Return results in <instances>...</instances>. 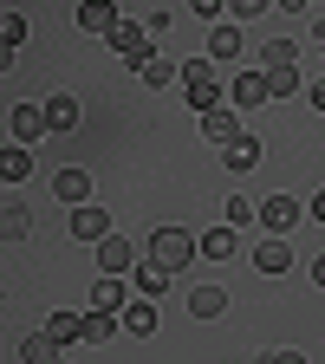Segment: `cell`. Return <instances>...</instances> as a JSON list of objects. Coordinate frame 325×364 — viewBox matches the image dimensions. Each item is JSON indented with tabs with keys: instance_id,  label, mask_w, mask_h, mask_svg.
Segmentation results:
<instances>
[{
	"instance_id": "6da1fadb",
	"label": "cell",
	"mask_w": 325,
	"mask_h": 364,
	"mask_svg": "<svg viewBox=\"0 0 325 364\" xmlns=\"http://www.w3.org/2000/svg\"><path fill=\"white\" fill-rule=\"evenodd\" d=\"M196 254H202V235H189V228H156V235H150V260L169 267V273L189 267Z\"/></svg>"
},
{
	"instance_id": "7a4b0ae2",
	"label": "cell",
	"mask_w": 325,
	"mask_h": 364,
	"mask_svg": "<svg viewBox=\"0 0 325 364\" xmlns=\"http://www.w3.org/2000/svg\"><path fill=\"white\" fill-rule=\"evenodd\" d=\"M182 91H189V105L208 117V111H221V65H208V59H189L182 65Z\"/></svg>"
},
{
	"instance_id": "3957f363",
	"label": "cell",
	"mask_w": 325,
	"mask_h": 364,
	"mask_svg": "<svg viewBox=\"0 0 325 364\" xmlns=\"http://www.w3.org/2000/svg\"><path fill=\"white\" fill-rule=\"evenodd\" d=\"M111 53L130 65V72H144L150 59H156V46H150V33H144V20H124L117 33H111Z\"/></svg>"
},
{
	"instance_id": "277c9868",
	"label": "cell",
	"mask_w": 325,
	"mask_h": 364,
	"mask_svg": "<svg viewBox=\"0 0 325 364\" xmlns=\"http://www.w3.org/2000/svg\"><path fill=\"white\" fill-rule=\"evenodd\" d=\"M299 215H306V202H293V196H267V202H260V228H267V235H280V241L293 235Z\"/></svg>"
},
{
	"instance_id": "5b68a950",
	"label": "cell",
	"mask_w": 325,
	"mask_h": 364,
	"mask_svg": "<svg viewBox=\"0 0 325 364\" xmlns=\"http://www.w3.org/2000/svg\"><path fill=\"white\" fill-rule=\"evenodd\" d=\"M98 267L111 273V280H124V273H137L144 260H137V247H130V235H111V241H98Z\"/></svg>"
},
{
	"instance_id": "8992f818",
	"label": "cell",
	"mask_w": 325,
	"mask_h": 364,
	"mask_svg": "<svg viewBox=\"0 0 325 364\" xmlns=\"http://www.w3.org/2000/svg\"><path fill=\"white\" fill-rule=\"evenodd\" d=\"M7 130H14V144L26 150L33 136H46V130H53V124H46V105H14V111H7Z\"/></svg>"
},
{
	"instance_id": "52a82bcc",
	"label": "cell",
	"mask_w": 325,
	"mask_h": 364,
	"mask_svg": "<svg viewBox=\"0 0 325 364\" xmlns=\"http://www.w3.org/2000/svg\"><path fill=\"white\" fill-rule=\"evenodd\" d=\"M202 136H208L215 150H235V144H241V117H235V105L208 111V117H202Z\"/></svg>"
},
{
	"instance_id": "ba28073f",
	"label": "cell",
	"mask_w": 325,
	"mask_h": 364,
	"mask_svg": "<svg viewBox=\"0 0 325 364\" xmlns=\"http://www.w3.org/2000/svg\"><path fill=\"white\" fill-rule=\"evenodd\" d=\"M72 241H91V247H98V241H111V208H72Z\"/></svg>"
},
{
	"instance_id": "9c48e42d",
	"label": "cell",
	"mask_w": 325,
	"mask_h": 364,
	"mask_svg": "<svg viewBox=\"0 0 325 364\" xmlns=\"http://www.w3.org/2000/svg\"><path fill=\"white\" fill-rule=\"evenodd\" d=\"M78 26H85V33H105V39H111V33L124 26V14L111 7V0H85V7H78Z\"/></svg>"
},
{
	"instance_id": "30bf717a",
	"label": "cell",
	"mask_w": 325,
	"mask_h": 364,
	"mask_svg": "<svg viewBox=\"0 0 325 364\" xmlns=\"http://www.w3.org/2000/svg\"><path fill=\"white\" fill-rule=\"evenodd\" d=\"M53 189H59V202H72V208H85V202H91V176L65 163V169L53 176Z\"/></svg>"
},
{
	"instance_id": "8fae6325",
	"label": "cell",
	"mask_w": 325,
	"mask_h": 364,
	"mask_svg": "<svg viewBox=\"0 0 325 364\" xmlns=\"http://www.w3.org/2000/svg\"><path fill=\"white\" fill-rule=\"evenodd\" d=\"M235 53H241V33H235V20H221L208 33V65H235Z\"/></svg>"
},
{
	"instance_id": "7c38bea8",
	"label": "cell",
	"mask_w": 325,
	"mask_h": 364,
	"mask_svg": "<svg viewBox=\"0 0 325 364\" xmlns=\"http://www.w3.org/2000/svg\"><path fill=\"white\" fill-rule=\"evenodd\" d=\"M254 267H260V273H287V267H293V247H287L280 235H267V241L254 247Z\"/></svg>"
},
{
	"instance_id": "4fadbf2b",
	"label": "cell",
	"mask_w": 325,
	"mask_h": 364,
	"mask_svg": "<svg viewBox=\"0 0 325 364\" xmlns=\"http://www.w3.org/2000/svg\"><path fill=\"white\" fill-rule=\"evenodd\" d=\"M124 332H130V338H150V332H156V299H130V306H124Z\"/></svg>"
},
{
	"instance_id": "5bb4252c",
	"label": "cell",
	"mask_w": 325,
	"mask_h": 364,
	"mask_svg": "<svg viewBox=\"0 0 325 364\" xmlns=\"http://www.w3.org/2000/svg\"><path fill=\"white\" fill-rule=\"evenodd\" d=\"M235 247H241V235H235V228H208V235H202V260H235Z\"/></svg>"
},
{
	"instance_id": "9a60e30c",
	"label": "cell",
	"mask_w": 325,
	"mask_h": 364,
	"mask_svg": "<svg viewBox=\"0 0 325 364\" xmlns=\"http://www.w3.org/2000/svg\"><path fill=\"white\" fill-rule=\"evenodd\" d=\"M46 332L59 338V351L78 345V338H85V312H46Z\"/></svg>"
},
{
	"instance_id": "2e32d148",
	"label": "cell",
	"mask_w": 325,
	"mask_h": 364,
	"mask_svg": "<svg viewBox=\"0 0 325 364\" xmlns=\"http://www.w3.org/2000/svg\"><path fill=\"white\" fill-rule=\"evenodd\" d=\"M117 326H124L117 312H98V306H91V312H85V345H111V338H117Z\"/></svg>"
},
{
	"instance_id": "e0dca14e",
	"label": "cell",
	"mask_w": 325,
	"mask_h": 364,
	"mask_svg": "<svg viewBox=\"0 0 325 364\" xmlns=\"http://www.w3.org/2000/svg\"><path fill=\"white\" fill-rule=\"evenodd\" d=\"M235 105H273L267 72H241V78H235Z\"/></svg>"
},
{
	"instance_id": "ac0fdd59",
	"label": "cell",
	"mask_w": 325,
	"mask_h": 364,
	"mask_svg": "<svg viewBox=\"0 0 325 364\" xmlns=\"http://www.w3.org/2000/svg\"><path fill=\"white\" fill-rule=\"evenodd\" d=\"M20 358L26 364H59V338L53 332H33V338H20Z\"/></svg>"
},
{
	"instance_id": "d6986e66",
	"label": "cell",
	"mask_w": 325,
	"mask_h": 364,
	"mask_svg": "<svg viewBox=\"0 0 325 364\" xmlns=\"http://www.w3.org/2000/svg\"><path fill=\"white\" fill-rule=\"evenodd\" d=\"M189 312H196V318H221V312H228V293H221V287H196V293H189Z\"/></svg>"
},
{
	"instance_id": "ffe728a7",
	"label": "cell",
	"mask_w": 325,
	"mask_h": 364,
	"mask_svg": "<svg viewBox=\"0 0 325 364\" xmlns=\"http://www.w3.org/2000/svg\"><path fill=\"white\" fill-rule=\"evenodd\" d=\"M46 124H53V130H78V98H65V91L46 98Z\"/></svg>"
},
{
	"instance_id": "44dd1931",
	"label": "cell",
	"mask_w": 325,
	"mask_h": 364,
	"mask_svg": "<svg viewBox=\"0 0 325 364\" xmlns=\"http://www.w3.org/2000/svg\"><path fill=\"white\" fill-rule=\"evenodd\" d=\"M91 306H98V312H117V318H124V280H111V273H105V280L91 287Z\"/></svg>"
},
{
	"instance_id": "7402d4cb",
	"label": "cell",
	"mask_w": 325,
	"mask_h": 364,
	"mask_svg": "<svg viewBox=\"0 0 325 364\" xmlns=\"http://www.w3.org/2000/svg\"><path fill=\"white\" fill-rule=\"evenodd\" d=\"M293 59H299L293 39H267V46H260V72H280V65H293Z\"/></svg>"
},
{
	"instance_id": "603a6c76",
	"label": "cell",
	"mask_w": 325,
	"mask_h": 364,
	"mask_svg": "<svg viewBox=\"0 0 325 364\" xmlns=\"http://www.w3.org/2000/svg\"><path fill=\"white\" fill-rule=\"evenodd\" d=\"M169 280H176V273H169V267H156V260H144V267H137V293H144V299H156Z\"/></svg>"
},
{
	"instance_id": "cb8c5ba5",
	"label": "cell",
	"mask_w": 325,
	"mask_h": 364,
	"mask_svg": "<svg viewBox=\"0 0 325 364\" xmlns=\"http://www.w3.org/2000/svg\"><path fill=\"white\" fill-rule=\"evenodd\" d=\"M137 78H144L150 91H163V85H176V59H163V53H156V59H150L144 72H137Z\"/></svg>"
},
{
	"instance_id": "d4e9b609",
	"label": "cell",
	"mask_w": 325,
	"mask_h": 364,
	"mask_svg": "<svg viewBox=\"0 0 325 364\" xmlns=\"http://www.w3.org/2000/svg\"><path fill=\"white\" fill-rule=\"evenodd\" d=\"M0 176H7V182H26V176H33V156H26L20 144H14L7 156H0Z\"/></svg>"
},
{
	"instance_id": "484cf974",
	"label": "cell",
	"mask_w": 325,
	"mask_h": 364,
	"mask_svg": "<svg viewBox=\"0 0 325 364\" xmlns=\"http://www.w3.org/2000/svg\"><path fill=\"white\" fill-rule=\"evenodd\" d=\"M267 91H273V98H293V91H299V65H280V72H267Z\"/></svg>"
},
{
	"instance_id": "4316f807",
	"label": "cell",
	"mask_w": 325,
	"mask_h": 364,
	"mask_svg": "<svg viewBox=\"0 0 325 364\" xmlns=\"http://www.w3.org/2000/svg\"><path fill=\"white\" fill-rule=\"evenodd\" d=\"M254 163H260V144H254V136H241V144L228 150V169H254Z\"/></svg>"
},
{
	"instance_id": "83f0119b",
	"label": "cell",
	"mask_w": 325,
	"mask_h": 364,
	"mask_svg": "<svg viewBox=\"0 0 325 364\" xmlns=\"http://www.w3.org/2000/svg\"><path fill=\"white\" fill-rule=\"evenodd\" d=\"M26 228H33L26 208H7V215H0V235H7V241H26Z\"/></svg>"
},
{
	"instance_id": "f1b7e54d",
	"label": "cell",
	"mask_w": 325,
	"mask_h": 364,
	"mask_svg": "<svg viewBox=\"0 0 325 364\" xmlns=\"http://www.w3.org/2000/svg\"><path fill=\"white\" fill-rule=\"evenodd\" d=\"M0 39H7V53H20V46H26V20L7 14V20H0Z\"/></svg>"
},
{
	"instance_id": "f546056e",
	"label": "cell",
	"mask_w": 325,
	"mask_h": 364,
	"mask_svg": "<svg viewBox=\"0 0 325 364\" xmlns=\"http://www.w3.org/2000/svg\"><path fill=\"white\" fill-rule=\"evenodd\" d=\"M260 215V202H247V196H228V228H241V221H254Z\"/></svg>"
},
{
	"instance_id": "4dcf8cb0",
	"label": "cell",
	"mask_w": 325,
	"mask_h": 364,
	"mask_svg": "<svg viewBox=\"0 0 325 364\" xmlns=\"http://www.w3.org/2000/svg\"><path fill=\"white\" fill-rule=\"evenodd\" d=\"M312 287L325 293V254H312Z\"/></svg>"
},
{
	"instance_id": "1f68e13d",
	"label": "cell",
	"mask_w": 325,
	"mask_h": 364,
	"mask_svg": "<svg viewBox=\"0 0 325 364\" xmlns=\"http://www.w3.org/2000/svg\"><path fill=\"white\" fill-rule=\"evenodd\" d=\"M267 364H306V351H273Z\"/></svg>"
},
{
	"instance_id": "d6a6232c",
	"label": "cell",
	"mask_w": 325,
	"mask_h": 364,
	"mask_svg": "<svg viewBox=\"0 0 325 364\" xmlns=\"http://www.w3.org/2000/svg\"><path fill=\"white\" fill-rule=\"evenodd\" d=\"M306 215H312V221H325V189H319V196L306 202Z\"/></svg>"
},
{
	"instance_id": "836d02e7",
	"label": "cell",
	"mask_w": 325,
	"mask_h": 364,
	"mask_svg": "<svg viewBox=\"0 0 325 364\" xmlns=\"http://www.w3.org/2000/svg\"><path fill=\"white\" fill-rule=\"evenodd\" d=\"M306 98H312V111H325V78H319V85L306 91Z\"/></svg>"
},
{
	"instance_id": "e575fe53",
	"label": "cell",
	"mask_w": 325,
	"mask_h": 364,
	"mask_svg": "<svg viewBox=\"0 0 325 364\" xmlns=\"http://www.w3.org/2000/svg\"><path fill=\"white\" fill-rule=\"evenodd\" d=\"M319 46H325V26H319Z\"/></svg>"
},
{
	"instance_id": "d590c367",
	"label": "cell",
	"mask_w": 325,
	"mask_h": 364,
	"mask_svg": "<svg viewBox=\"0 0 325 364\" xmlns=\"http://www.w3.org/2000/svg\"><path fill=\"white\" fill-rule=\"evenodd\" d=\"M59 364H65V358H59Z\"/></svg>"
}]
</instances>
